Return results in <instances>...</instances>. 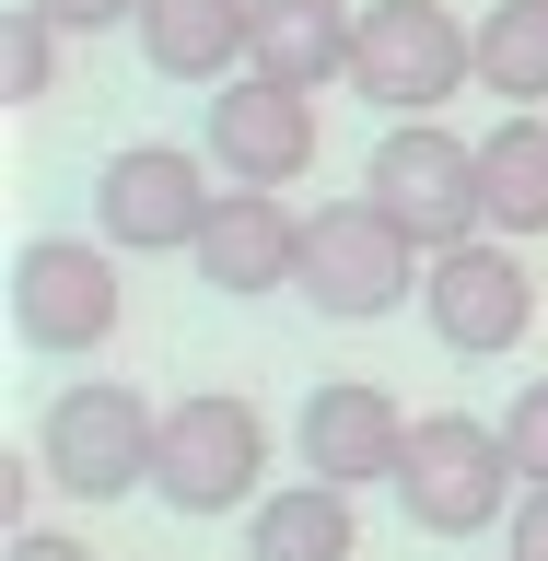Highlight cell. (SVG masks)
<instances>
[{
	"label": "cell",
	"instance_id": "6da1fadb",
	"mask_svg": "<svg viewBox=\"0 0 548 561\" xmlns=\"http://www.w3.org/2000/svg\"><path fill=\"white\" fill-rule=\"evenodd\" d=\"M269 491V410L234 398V386H199V398H175L164 410V445H152V503L164 515H245Z\"/></svg>",
	"mask_w": 548,
	"mask_h": 561
},
{
	"label": "cell",
	"instance_id": "7a4b0ae2",
	"mask_svg": "<svg viewBox=\"0 0 548 561\" xmlns=\"http://www.w3.org/2000/svg\"><path fill=\"white\" fill-rule=\"evenodd\" d=\"M397 503H409L420 538H479V526H502V503H525V468H514V445H502V421L420 410L409 456H397Z\"/></svg>",
	"mask_w": 548,
	"mask_h": 561
},
{
	"label": "cell",
	"instance_id": "3957f363",
	"mask_svg": "<svg viewBox=\"0 0 548 561\" xmlns=\"http://www.w3.org/2000/svg\"><path fill=\"white\" fill-rule=\"evenodd\" d=\"M152 445H164V410H152L140 386H117V375H70L59 398H47V421H35V456H47V480H59L70 503H129V491H152Z\"/></svg>",
	"mask_w": 548,
	"mask_h": 561
},
{
	"label": "cell",
	"instance_id": "277c9868",
	"mask_svg": "<svg viewBox=\"0 0 548 561\" xmlns=\"http://www.w3.org/2000/svg\"><path fill=\"white\" fill-rule=\"evenodd\" d=\"M420 270H432V245L397 222L385 199H327L304 222V293L315 316H339V328H374V316H397L420 293Z\"/></svg>",
	"mask_w": 548,
	"mask_h": 561
},
{
	"label": "cell",
	"instance_id": "5b68a950",
	"mask_svg": "<svg viewBox=\"0 0 548 561\" xmlns=\"http://www.w3.org/2000/svg\"><path fill=\"white\" fill-rule=\"evenodd\" d=\"M479 82V24H455L444 0H362L350 35V94L385 117H444Z\"/></svg>",
	"mask_w": 548,
	"mask_h": 561
},
{
	"label": "cell",
	"instance_id": "8992f818",
	"mask_svg": "<svg viewBox=\"0 0 548 561\" xmlns=\"http://www.w3.org/2000/svg\"><path fill=\"white\" fill-rule=\"evenodd\" d=\"M117 305H129V280H117V245L105 234H24L12 245V340L35 363L105 351L117 340Z\"/></svg>",
	"mask_w": 548,
	"mask_h": 561
},
{
	"label": "cell",
	"instance_id": "52a82bcc",
	"mask_svg": "<svg viewBox=\"0 0 548 561\" xmlns=\"http://www.w3.org/2000/svg\"><path fill=\"white\" fill-rule=\"evenodd\" d=\"M210 152H187V140H129V152H105L94 164V234L117 245V257H187V245L210 234V210H222V187H210Z\"/></svg>",
	"mask_w": 548,
	"mask_h": 561
},
{
	"label": "cell",
	"instance_id": "ba28073f",
	"mask_svg": "<svg viewBox=\"0 0 548 561\" xmlns=\"http://www.w3.org/2000/svg\"><path fill=\"white\" fill-rule=\"evenodd\" d=\"M362 199H385L432 257L467 234H490V199H479V140H455L444 117H385L374 164H362Z\"/></svg>",
	"mask_w": 548,
	"mask_h": 561
},
{
	"label": "cell",
	"instance_id": "9c48e42d",
	"mask_svg": "<svg viewBox=\"0 0 548 561\" xmlns=\"http://www.w3.org/2000/svg\"><path fill=\"white\" fill-rule=\"evenodd\" d=\"M420 316L455 363H502V351L537 328V270L514 257V234H467L420 270Z\"/></svg>",
	"mask_w": 548,
	"mask_h": 561
},
{
	"label": "cell",
	"instance_id": "30bf717a",
	"mask_svg": "<svg viewBox=\"0 0 548 561\" xmlns=\"http://www.w3.org/2000/svg\"><path fill=\"white\" fill-rule=\"evenodd\" d=\"M199 152L222 164V187H304L315 175V94L269 82V70H234V82L199 94Z\"/></svg>",
	"mask_w": 548,
	"mask_h": 561
},
{
	"label": "cell",
	"instance_id": "8fae6325",
	"mask_svg": "<svg viewBox=\"0 0 548 561\" xmlns=\"http://www.w3.org/2000/svg\"><path fill=\"white\" fill-rule=\"evenodd\" d=\"M292 456H304L315 480H339V491L397 480V456H409V410H397L374 375H327V386H304V410H292Z\"/></svg>",
	"mask_w": 548,
	"mask_h": 561
},
{
	"label": "cell",
	"instance_id": "7c38bea8",
	"mask_svg": "<svg viewBox=\"0 0 548 561\" xmlns=\"http://www.w3.org/2000/svg\"><path fill=\"white\" fill-rule=\"evenodd\" d=\"M187 257H199L210 293H292L304 280V210L280 187H222V210H210V234Z\"/></svg>",
	"mask_w": 548,
	"mask_h": 561
},
{
	"label": "cell",
	"instance_id": "4fadbf2b",
	"mask_svg": "<svg viewBox=\"0 0 548 561\" xmlns=\"http://www.w3.org/2000/svg\"><path fill=\"white\" fill-rule=\"evenodd\" d=\"M245 24H257V0H140V70L152 82H234L245 70Z\"/></svg>",
	"mask_w": 548,
	"mask_h": 561
},
{
	"label": "cell",
	"instance_id": "5bb4252c",
	"mask_svg": "<svg viewBox=\"0 0 548 561\" xmlns=\"http://www.w3.org/2000/svg\"><path fill=\"white\" fill-rule=\"evenodd\" d=\"M350 35H362V0H257L245 24V70L269 82H350Z\"/></svg>",
	"mask_w": 548,
	"mask_h": 561
},
{
	"label": "cell",
	"instance_id": "9a60e30c",
	"mask_svg": "<svg viewBox=\"0 0 548 561\" xmlns=\"http://www.w3.org/2000/svg\"><path fill=\"white\" fill-rule=\"evenodd\" d=\"M245 561H362V515L339 480H280L245 503Z\"/></svg>",
	"mask_w": 548,
	"mask_h": 561
},
{
	"label": "cell",
	"instance_id": "2e32d148",
	"mask_svg": "<svg viewBox=\"0 0 548 561\" xmlns=\"http://www.w3.org/2000/svg\"><path fill=\"white\" fill-rule=\"evenodd\" d=\"M479 199H490V234H548V117L537 105H502V129L479 140Z\"/></svg>",
	"mask_w": 548,
	"mask_h": 561
},
{
	"label": "cell",
	"instance_id": "e0dca14e",
	"mask_svg": "<svg viewBox=\"0 0 548 561\" xmlns=\"http://www.w3.org/2000/svg\"><path fill=\"white\" fill-rule=\"evenodd\" d=\"M479 94L548 105V0H490L479 12Z\"/></svg>",
	"mask_w": 548,
	"mask_h": 561
},
{
	"label": "cell",
	"instance_id": "ac0fdd59",
	"mask_svg": "<svg viewBox=\"0 0 548 561\" xmlns=\"http://www.w3.org/2000/svg\"><path fill=\"white\" fill-rule=\"evenodd\" d=\"M0 94H12V105L59 94V24H47L35 0H12V12H0Z\"/></svg>",
	"mask_w": 548,
	"mask_h": 561
},
{
	"label": "cell",
	"instance_id": "d6986e66",
	"mask_svg": "<svg viewBox=\"0 0 548 561\" xmlns=\"http://www.w3.org/2000/svg\"><path fill=\"white\" fill-rule=\"evenodd\" d=\"M502 445H514L525 491H537V480H548V375H525V386H514V410H502Z\"/></svg>",
	"mask_w": 548,
	"mask_h": 561
},
{
	"label": "cell",
	"instance_id": "ffe728a7",
	"mask_svg": "<svg viewBox=\"0 0 548 561\" xmlns=\"http://www.w3.org/2000/svg\"><path fill=\"white\" fill-rule=\"evenodd\" d=\"M502 561H548V480L525 491L514 515H502Z\"/></svg>",
	"mask_w": 548,
	"mask_h": 561
},
{
	"label": "cell",
	"instance_id": "44dd1931",
	"mask_svg": "<svg viewBox=\"0 0 548 561\" xmlns=\"http://www.w3.org/2000/svg\"><path fill=\"white\" fill-rule=\"evenodd\" d=\"M59 35H105V24H140V0H35Z\"/></svg>",
	"mask_w": 548,
	"mask_h": 561
},
{
	"label": "cell",
	"instance_id": "7402d4cb",
	"mask_svg": "<svg viewBox=\"0 0 548 561\" xmlns=\"http://www.w3.org/2000/svg\"><path fill=\"white\" fill-rule=\"evenodd\" d=\"M0 561H94V550H82V538H59V526H12V538H0Z\"/></svg>",
	"mask_w": 548,
	"mask_h": 561
},
{
	"label": "cell",
	"instance_id": "603a6c76",
	"mask_svg": "<svg viewBox=\"0 0 548 561\" xmlns=\"http://www.w3.org/2000/svg\"><path fill=\"white\" fill-rule=\"evenodd\" d=\"M35 468H47V456H24V445H0V515L24 526V491H35Z\"/></svg>",
	"mask_w": 548,
	"mask_h": 561
}]
</instances>
